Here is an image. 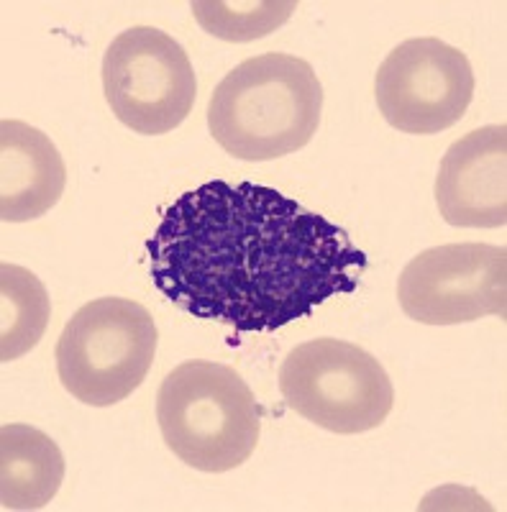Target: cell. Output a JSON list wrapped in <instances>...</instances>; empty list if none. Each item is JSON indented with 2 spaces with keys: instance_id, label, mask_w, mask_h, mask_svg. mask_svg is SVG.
I'll use <instances>...</instances> for the list:
<instances>
[{
  "instance_id": "6da1fadb",
  "label": "cell",
  "mask_w": 507,
  "mask_h": 512,
  "mask_svg": "<svg viewBox=\"0 0 507 512\" xmlns=\"http://www.w3.org/2000/svg\"><path fill=\"white\" fill-rule=\"evenodd\" d=\"M169 303L236 331H277L359 287L367 256L344 228L272 187L213 180L169 205L149 244Z\"/></svg>"
},
{
  "instance_id": "7a4b0ae2",
  "label": "cell",
  "mask_w": 507,
  "mask_h": 512,
  "mask_svg": "<svg viewBox=\"0 0 507 512\" xmlns=\"http://www.w3.org/2000/svg\"><path fill=\"white\" fill-rule=\"evenodd\" d=\"M323 113V88L313 64L269 52L228 72L208 103V131L241 162H272L310 144Z\"/></svg>"
},
{
  "instance_id": "3957f363",
  "label": "cell",
  "mask_w": 507,
  "mask_h": 512,
  "mask_svg": "<svg viewBox=\"0 0 507 512\" xmlns=\"http://www.w3.org/2000/svg\"><path fill=\"white\" fill-rule=\"evenodd\" d=\"M157 423L167 448L182 464L223 474L254 454L262 408L236 369L221 361L193 359L162 379Z\"/></svg>"
},
{
  "instance_id": "277c9868",
  "label": "cell",
  "mask_w": 507,
  "mask_h": 512,
  "mask_svg": "<svg viewBox=\"0 0 507 512\" xmlns=\"http://www.w3.org/2000/svg\"><path fill=\"white\" fill-rule=\"evenodd\" d=\"M159 333L152 313L129 297L82 305L57 341L59 382L90 408H111L144 384Z\"/></svg>"
},
{
  "instance_id": "5b68a950",
  "label": "cell",
  "mask_w": 507,
  "mask_h": 512,
  "mask_svg": "<svg viewBox=\"0 0 507 512\" xmlns=\"http://www.w3.org/2000/svg\"><path fill=\"white\" fill-rule=\"evenodd\" d=\"M280 392L300 418L338 436L374 431L395 405V387L377 356L331 336L285 356Z\"/></svg>"
},
{
  "instance_id": "8992f818",
  "label": "cell",
  "mask_w": 507,
  "mask_h": 512,
  "mask_svg": "<svg viewBox=\"0 0 507 512\" xmlns=\"http://www.w3.org/2000/svg\"><path fill=\"white\" fill-rule=\"evenodd\" d=\"M103 93L123 126L162 136L190 116L198 77L180 41L154 26H131L105 49Z\"/></svg>"
},
{
  "instance_id": "52a82bcc",
  "label": "cell",
  "mask_w": 507,
  "mask_h": 512,
  "mask_svg": "<svg viewBox=\"0 0 507 512\" xmlns=\"http://www.w3.org/2000/svg\"><path fill=\"white\" fill-rule=\"evenodd\" d=\"M467 54L433 36L397 44L379 64L374 98L392 128L413 136L441 134L464 118L474 100Z\"/></svg>"
},
{
  "instance_id": "ba28073f",
  "label": "cell",
  "mask_w": 507,
  "mask_h": 512,
  "mask_svg": "<svg viewBox=\"0 0 507 512\" xmlns=\"http://www.w3.org/2000/svg\"><path fill=\"white\" fill-rule=\"evenodd\" d=\"M400 308L423 326H459L507 315V251L492 244H443L420 251L397 280Z\"/></svg>"
},
{
  "instance_id": "9c48e42d",
  "label": "cell",
  "mask_w": 507,
  "mask_h": 512,
  "mask_svg": "<svg viewBox=\"0 0 507 512\" xmlns=\"http://www.w3.org/2000/svg\"><path fill=\"white\" fill-rule=\"evenodd\" d=\"M443 221L456 228L507 223V126H482L446 149L436 177Z\"/></svg>"
},
{
  "instance_id": "30bf717a",
  "label": "cell",
  "mask_w": 507,
  "mask_h": 512,
  "mask_svg": "<svg viewBox=\"0 0 507 512\" xmlns=\"http://www.w3.org/2000/svg\"><path fill=\"white\" fill-rule=\"evenodd\" d=\"M67 164L44 131L24 121L0 123V221H36L59 203Z\"/></svg>"
},
{
  "instance_id": "8fae6325",
  "label": "cell",
  "mask_w": 507,
  "mask_h": 512,
  "mask_svg": "<svg viewBox=\"0 0 507 512\" xmlns=\"http://www.w3.org/2000/svg\"><path fill=\"white\" fill-rule=\"evenodd\" d=\"M65 482V456L57 441L26 423L0 428V510L47 507Z\"/></svg>"
},
{
  "instance_id": "7c38bea8",
  "label": "cell",
  "mask_w": 507,
  "mask_h": 512,
  "mask_svg": "<svg viewBox=\"0 0 507 512\" xmlns=\"http://www.w3.org/2000/svg\"><path fill=\"white\" fill-rule=\"evenodd\" d=\"M52 303L44 282L18 264L0 267V361L21 359L36 349L49 326Z\"/></svg>"
},
{
  "instance_id": "4fadbf2b",
  "label": "cell",
  "mask_w": 507,
  "mask_h": 512,
  "mask_svg": "<svg viewBox=\"0 0 507 512\" xmlns=\"http://www.w3.org/2000/svg\"><path fill=\"white\" fill-rule=\"evenodd\" d=\"M200 29L223 41L264 39L285 26L298 11L295 0H195L190 3Z\"/></svg>"
}]
</instances>
